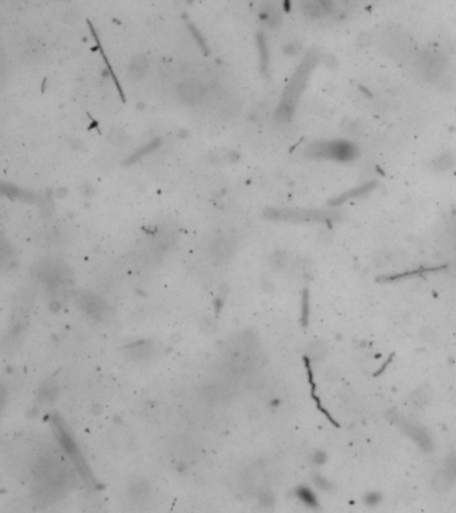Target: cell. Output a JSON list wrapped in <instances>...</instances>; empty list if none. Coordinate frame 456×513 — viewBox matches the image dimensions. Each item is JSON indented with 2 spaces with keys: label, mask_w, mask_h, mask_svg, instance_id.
<instances>
[{
  "label": "cell",
  "mask_w": 456,
  "mask_h": 513,
  "mask_svg": "<svg viewBox=\"0 0 456 513\" xmlns=\"http://www.w3.org/2000/svg\"><path fill=\"white\" fill-rule=\"evenodd\" d=\"M109 141L115 146H123L124 143H127V141H129V137L122 128L115 127L109 131Z\"/></svg>",
  "instance_id": "ba28073f"
},
{
  "label": "cell",
  "mask_w": 456,
  "mask_h": 513,
  "mask_svg": "<svg viewBox=\"0 0 456 513\" xmlns=\"http://www.w3.org/2000/svg\"><path fill=\"white\" fill-rule=\"evenodd\" d=\"M373 186H375L373 183H367V185H364V186H360V187H357V189H354V190L348 191L346 194L341 195L340 198L336 199L332 205H340L341 202H344V201H346V199L354 198V197H359V195H363V194H365V193H369Z\"/></svg>",
  "instance_id": "52a82bcc"
},
{
  "label": "cell",
  "mask_w": 456,
  "mask_h": 513,
  "mask_svg": "<svg viewBox=\"0 0 456 513\" xmlns=\"http://www.w3.org/2000/svg\"><path fill=\"white\" fill-rule=\"evenodd\" d=\"M160 143H161L160 139H155V141H153V142H151V143H149V145H147L146 147H143L142 150H139L137 153V154H134L133 156L130 158L129 163H131V162H135V160H137L138 158H142L143 155H146V154H149V153H151V151L154 150V149H157V147L160 146Z\"/></svg>",
  "instance_id": "9c48e42d"
},
{
  "label": "cell",
  "mask_w": 456,
  "mask_h": 513,
  "mask_svg": "<svg viewBox=\"0 0 456 513\" xmlns=\"http://www.w3.org/2000/svg\"><path fill=\"white\" fill-rule=\"evenodd\" d=\"M381 495L379 492H369L364 496V503L369 507H375V505L380 504Z\"/></svg>",
  "instance_id": "30bf717a"
},
{
  "label": "cell",
  "mask_w": 456,
  "mask_h": 513,
  "mask_svg": "<svg viewBox=\"0 0 456 513\" xmlns=\"http://www.w3.org/2000/svg\"><path fill=\"white\" fill-rule=\"evenodd\" d=\"M325 461H327V455L321 451L316 452L315 456H313V462H315L316 465H321L324 464Z\"/></svg>",
  "instance_id": "4fadbf2b"
},
{
  "label": "cell",
  "mask_w": 456,
  "mask_h": 513,
  "mask_svg": "<svg viewBox=\"0 0 456 513\" xmlns=\"http://www.w3.org/2000/svg\"><path fill=\"white\" fill-rule=\"evenodd\" d=\"M130 74L134 78H141L147 70V58L146 56H137L130 64Z\"/></svg>",
  "instance_id": "8992f818"
},
{
  "label": "cell",
  "mask_w": 456,
  "mask_h": 513,
  "mask_svg": "<svg viewBox=\"0 0 456 513\" xmlns=\"http://www.w3.org/2000/svg\"><path fill=\"white\" fill-rule=\"evenodd\" d=\"M315 484L317 485V488L319 489H321V491H332L333 489V485L331 484V481L329 480H327L325 477H323V476H316L315 477Z\"/></svg>",
  "instance_id": "7c38bea8"
},
{
  "label": "cell",
  "mask_w": 456,
  "mask_h": 513,
  "mask_svg": "<svg viewBox=\"0 0 456 513\" xmlns=\"http://www.w3.org/2000/svg\"><path fill=\"white\" fill-rule=\"evenodd\" d=\"M257 47L260 52V63H261V71L264 75L269 74V52H268V46L265 43V38L260 34L257 38Z\"/></svg>",
  "instance_id": "5b68a950"
},
{
  "label": "cell",
  "mask_w": 456,
  "mask_h": 513,
  "mask_svg": "<svg viewBox=\"0 0 456 513\" xmlns=\"http://www.w3.org/2000/svg\"><path fill=\"white\" fill-rule=\"evenodd\" d=\"M296 496L298 497V500L301 501L302 504H305L306 507L309 508H319V500H317V496L315 495V492L312 491L310 488L302 485V487H298L296 489Z\"/></svg>",
  "instance_id": "277c9868"
},
{
  "label": "cell",
  "mask_w": 456,
  "mask_h": 513,
  "mask_svg": "<svg viewBox=\"0 0 456 513\" xmlns=\"http://www.w3.org/2000/svg\"><path fill=\"white\" fill-rule=\"evenodd\" d=\"M284 9L289 12L290 11V0H284Z\"/></svg>",
  "instance_id": "5bb4252c"
},
{
  "label": "cell",
  "mask_w": 456,
  "mask_h": 513,
  "mask_svg": "<svg viewBox=\"0 0 456 513\" xmlns=\"http://www.w3.org/2000/svg\"><path fill=\"white\" fill-rule=\"evenodd\" d=\"M177 94L183 103L197 104L204 99L205 90L201 84L195 83V82H187V83L179 84Z\"/></svg>",
  "instance_id": "3957f363"
},
{
  "label": "cell",
  "mask_w": 456,
  "mask_h": 513,
  "mask_svg": "<svg viewBox=\"0 0 456 513\" xmlns=\"http://www.w3.org/2000/svg\"><path fill=\"white\" fill-rule=\"evenodd\" d=\"M308 154L317 159L349 162L357 156V149L346 141L317 142L308 149Z\"/></svg>",
  "instance_id": "7a4b0ae2"
},
{
  "label": "cell",
  "mask_w": 456,
  "mask_h": 513,
  "mask_svg": "<svg viewBox=\"0 0 456 513\" xmlns=\"http://www.w3.org/2000/svg\"><path fill=\"white\" fill-rule=\"evenodd\" d=\"M316 64V56L313 53L306 55V58L302 60L300 67L297 68L294 75L289 82L288 87L283 95V101L280 103L279 110H277V119L279 120H289L292 116L293 111L296 108L297 101L301 95L302 90L305 87L306 82L309 79V74L313 70Z\"/></svg>",
  "instance_id": "6da1fadb"
},
{
  "label": "cell",
  "mask_w": 456,
  "mask_h": 513,
  "mask_svg": "<svg viewBox=\"0 0 456 513\" xmlns=\"http://www.w3.org/2000/svg\"><path fill=\"white\" fill-rule=\"evenodd\" d=\"M262 18L266 23L269 24H273V23L277 20V13H276V9H273L270 5H266L265 8L262 9Z\"/></svg>",
  "instance_id": "8fae6325"
}]
</instances>
